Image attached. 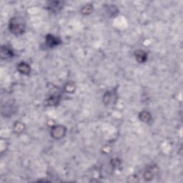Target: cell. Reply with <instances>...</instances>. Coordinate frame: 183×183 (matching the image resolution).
<instances>
[{
    "label": "cell",
    "instance_id": "1",
    "mask_svg": "<svg viewBox=\"0 0 183 183\" xmlns=\"http://www.w3.org/2000/svg\"><path fill=\"white\" fill-rule=\"evenodd\" d=\"M9 27L14 35H22L25 30V23L20 17H13L9 22Z\"/></svg>",
    "mask_w": 183,
    "mask_h": 183
},
{
    "label": "cell",
    "instance_id": "2",
    "mask_svg": "<svg viewBox=\"0 0 183 183\" xmlns=\"http://www.w3.org/2000/svg\"><path fill=\"white\" fill-rule=\"evenodd\" d=\"M66 128L62 125H55L52 128L51 135L55 139H61L65 137L66 134Z\"/></svg>",
    "mask_w": 183,
    "mask_h": 183
},
{
    "label": "cell",
    "instance_id": "3",
    "mask_svg": "<svg viewBox=\"0 0 183 183\" xmlns=\"http://www.w3.org/2000/svg\"><path fill=\"white\" fill-rule=\"evenodd\" d=\"M118 100V94L114 91L107 92L103 96V102L107 105L114 104Z\"/></svg>",
    "mask_w": 183,
    "mask_h": 183
},
{
    "label": "cell",
    "instance_id": "4",
    "mask_svg": "<svg viewBox=\"0 0 183 183\" xmlns=\"http://www.w3.org/2000/svg\"><path fill=\"white\" fill-rule=\"evenodd\" d=\"M46 43L49 47H54L59 45L61 43V40L52 35H48L46 36Z\"/></svg>",
    "mask_w": 183,
    "mask_h": 183
},
{
    "label": "cell",
    "instance_id": "5",
    "mask_svg": "<svg viewBox=\"0 0 183 183\" xmlns=\"http://www.w3.org/2000/svg\"><path fill=\"white\" fill-rule=\"evenodd\" d=\"M14 56V52L7 46H2L1 48L2 59H9Z\"/></svg>",
    "mask_w": 183,
    "mask_h": 183
},
{
    "label": "cell",
    "instance_id": "6",
    "mask_svg": "<svg viewBox=\"0 0 183 183\" xmlns=\"http://www.w3.org/2000/svg\"><path fill=\"white\" fill-rule=\"evenodd\" d=\"M18 71L23 75H28L30 72V67L26 62H20L17 66Z\"/></svg>",
    "mask_w": 183,
    "mask_h": 183
},
{
    "label": "cell",
    "instance_id": "7",
    "mask_svg": "<svg viewBox=\"0 0 183 183\" xmlns=\"http://www.w3.org/2000/svg\"><path fill=\"white\" fill-rule=\"evenodd\" d=\"M135 57L136 60L137 62L140 63H143L145 62L146 60H147V54L145 53V52H144L142 50H137L135 52Z\"/></svg>",
    "mask_w": 183,
    "mask_h": 183
},
{
    "label": "cell",
    "instance_id": "8",
    "mask_svg": "<svg viewBox=\"0 0 183 183\" xmlns=\"http://www.w3.org/2000/svg\"><path fill=\"white\" fill-rule=\"evenodd\" d=\"M63 6V3L62 2H50V3L48 4V7L50 10L54 11V12H57L60 10L62 9V7Z\"/></svg>",
    "mask_w": 183,
    "mask_h": 183
},
{
    "label": "cell",
    "instance_id": "9",
    "mask_svg": "<svg viewBox=\"0 0 183 183\" xmlns=\"http://www.w3.org/2000/svg\"><path fill=\"white\" fill-rule=\"evenodd\" d=\"M60 97L58 94H52L47 99V104L50 106H55L60 102Z\"/></svg>",
    "mask_w": 183,
    "mask_h": 183
},
{
    "label": "cell",
    "instance_id": "10",
    "mask_svg": "<svg viewBox=\"0 0 183 183\" xmlns=\"http://www.w3.org/2000/svg\"><path fill=\"white\" fill-rule=\"evenodd\" d=\"M154 170H155V167H152V166H150V167L145 170V172H144V177H145L146 180H150L152 179L154 174H155L154 173Z\"/></svg>",
    "mask_w": 183,
    "mask_h": 183
},
{
    "label": "cell",
    "instance_id": "11",
    "mask_svg": "<svg viewBox=\"0 0 183 183\" xmlns=\"http://www.w3.org/2000/svg\"><path fill=\"white\" fill-rule=\"evenodd\" d=\"M139 118H140L141 121L145 122V123H148V122H150L151 120L152 117H151L150 112H148L147 111H143L140 113Z\"/></svg>",
    "mask_w": 183,
    "mask_h": 183
},
{
    "label": "cell",
    "instance_id": "12",
    "mask_svg": "<svg viewBox=\"0 0 183 183\" xmlns=\"http://www.w3.org/2000/svg\"><path fill=\"white\" fill-rule=\"evenodd\" d=\"M24 124L23 123H20V122H18V123H16L14 125V130L16 133H22L24 130Z\"/></svg>",
    "mask_w": 183,
    "mask_h": 183
},
{
    "label": "cell",
    "instance_id": "13",
    "mask_svg": "<svg viewBox=\"0 0 183 183\" xmlns=\"http://www.w3.org/2000/svg\"><path fill=\"white\" fill-rule=\"evenodd\" d=\"M92 5L91 4H87L84 7H82V13L84 14H89L92 11Z\"/></svg>",
    "mask_w": 183,
    "mask_h": 183
},
{
    "label": "cell",
    "instance_id": "14",
    "mask_svg": "<svg viewBox=\"0 0 183 183\" xmlns=\"http://www.w3.org/2000/svg\"><path fill=\"white\" fill-rule=\"evenodd\" d=\"M65 90L67 92H73L75 90V85L73 83L70 82L65 85Z\"/></svg>",
    "mask_w": 183,
    "mask_h": 183
},
{
    "label": "cell",
    "instance_id": "15",
    "mask_svg": "<svg viewBox=\"0 0 183 183\" xmlns=\"http://www.w3.org/2000/svg\"><path fill=\"white\" fill-rule=\"evenodd\" d=\"M112 165L114 166H118L120 164V162H119V161L118 160H112Z\"/></svg>",
    "mask_w": 183,
    "mask_h": 183
}]
</instances>
